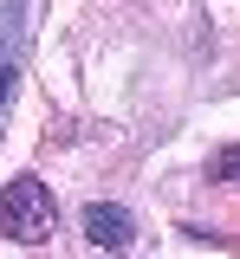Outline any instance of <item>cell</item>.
I'll return each mask as SVG.
<instances>
[{"mask_svg":"<svg viewBox=\"0 0 240 259\" xmlns=\"http://www.w3.org/2000/svg\"><path fill=\"white\" fill-rule=\"evenodd\" d=\"M7 78H13V59L0 52V104H7Z\"/></svg>","mask_w":240,"mask_h":259,"instance_id":"cell-4","label":"cell"},{"mask_svg":"<svg viewBox=\"0 0 240 259\" xmlns=\"http://www.w3.org/2000/svg\"><path fill=\"white\" fill-rule=\"evenodd\" d=\"M78 227H85V240H91L98 253H130V246H137V221H130V207H117V201H91Z\"/></svg>","mask_w":240,"mask_h":259,"instance_id":"cell-2","label":"cell"},{"mask_svg":"<svg viewBox=\"0 0 240 259\" xmlns=\"http://www.w3.org/2000/svg\"><path fill=\"white\" fill-rule=\"evenodd\" d=\"M214 175H240V149H227V156H221V168H214Z\"/></svg>","mask_w":240,"mask_h":259,"instance_id":"cell-3","label":"cell"},{"mask_svg":"<svg viewBox=\"0 0 240 259\" xmlns=\"http://www.w3.org/2000/svg\"><path fill=\"white\" fill-rule=\"evenodd\" d=\"M59 227V201H52V188L39 182V175H20V182H7V194H0V233L7 240H46Z\"/></svg>","mask_w":240,"mask_h":259,"instance_id":"cell-1","label":"cell"}]
</instances>
